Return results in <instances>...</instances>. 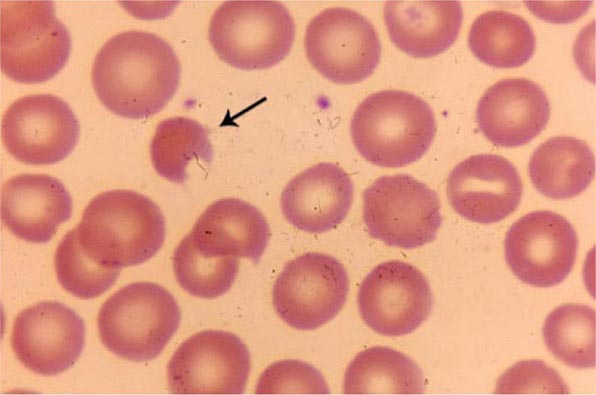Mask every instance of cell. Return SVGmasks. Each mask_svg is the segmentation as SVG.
Listing matches in <instances>:
<instances>
[{
  "label": "cell",
  "instance_id": "cell-1",
  "mask_svg": "<svg viewBox=\"0 0 596 395\" xmlns=\"http://www.w3.org/2000/svg\"><path fill=\"white\" fill-rule=\"evenodd\" d=\"M180 76V62L170 44L140 30L111 37L97 53L91 71L100 102L127 119H146L160 112L177 92Z\"/></svg>",
  "mask_w": 596,
  "mask_h": 395
},
{
  "label": "cell",
  "instance_id": "cell-7",
  "mask_svg": "<svg viewBox=\"0 0 596 395\" xmlns=\"http://www.w3.org/2000/svg\"><path fill=\"white\" fill-rule=\"evenodd\" d=\"M363 221L369 235L388 246L418 248L437 236L439 196L408 174L381 176L363 192Z\"/></svg>",
  "mask_w": 596,
  "mask_h": 395
},
{
  "label": "cell",
  "instance_id": "cell-12",
  "mask_svg": "<svg viewBox=\"0 0 596 395\" xmlns=\"http://www.w3.org/2000/svg\"><path fill=\"white\" fill-rule=\"evenodd\" d=\"M357 304L367 326L385 336L415 331L429 317L433 297L426 277L415 266L391 260L375 266L363 279Z\"/></svg>",
  "mask_w": 596,
  "mask_h": 395
},
{
  "label": "cell",
  "instance_id": "cell-11",
  "mask_svg": "<svg viewBox=\"0 0 596 395\" xmlns=\"http://www.w3.org/2000/svg\"><path fill=\"white\" fill-rule=\"evenodd\" d=\"M79 123L67 102L52 94H32L14 101L1 122L7 152L28 165H51L75 148Z\"/></svg>",
  "mask_w": 596,
  "mask_h": 395
},
{
  "label": "cell",
  "instance_id": "cell-21",
  "mask_svg": "<svg viewBox=\"0 0 596 395\" xmlns=\"http://www.w3.org/2000/svg\"><path fill=\"white\" fill-rule=\"evenodd\" d=\"M533 186L552 199H570L581 194L595 175L594 155L583 140L556 136L542 143L529 160Z\"/></svg>",
  "mask_w": 596,
  "mask_h": 395
},
{
  "label": "cell",
  "instance_id": "cell-9",
  "mask_svg": "<svg viewBox=\"0 0 596 395\" xmlns=\"http://www.w3.org/2000/svg\"><path fill=\"white\" fill-rule=\"evenodd\" d=\"M348 291L346 269L336 258L308 252L283 267L272 289L273 307L290 327L314 330L338 315Z\"/></svg>",
  "mask_w": 596,
  "mask_h": 395
},
{
  "label": "cell",
  "instance_id": "cell-27",
  "mask_svg": "<svg viewBox=\"0 0 596 395\" xmlns=\"http://www.w3.org/2000/svg\"><path fill=\"white\" fill-rule=\"evenodd\" d=\"M60 285L80 299H93L105 293L117 280L119 269L101 266L81 249L76 231L63 236L54 256Z\"/></svg>",
  "mask_w": 596,
  "mask_h": 395
},
{
  "label": "cell",
  "instance_id": "cell-3",
  "mask_svg": "<svg viewBox=\"0 0 596 395\" xmlns=\"http://www.w3.org/2000/svg\"><path fill=\"white\" fill-rule=\"evenodd\" d=\"M350 133L366 161L397 168L419 160L428 151L436 122L429 104L419 96L403 90H381L358 105Z\"/></svg>",
  "mask_w": 596,
  "mask_h": 395
},
{
  "label": "cell",
  "instance_id": "cell-5",
  "mask_svg": "<svg viewBox=\"0 0 596 395\" xmlns=\"http://www.w3.org/2000/svg\"><path fill=\"white\" fill-rule=\"evenodd\" d=\"M208 37L223 62L241 70H264L290 53L295 22L278 1H224L211 17Z\"/></svg>",
  "mask_w": 596,
  "mask_h": 395
},
{
  "label": "cell",
  "instance_id": "cell-22",
  "mask_svg": "<svg viewBox=\"0 0 596 395\" xmlns=\"http://www.w3.org/2000/svg\"><path fill=\"white\" fill-rule=\"evenodd\" d=\"M424 376L408 356L386 346L359 352L348 365L344 394H422Z\"/></svg>",
  "mask_w": 596,
  "mask_h": 395
},
{
  "label": "cell",
  "instance_id": "cell-14",
  "mask_svg": "<svg viewBox=\"0 0 596 395\" xmlns=\"http://www.w3.org/2000/svg\"><path fill=\"white\" fill-rule=\"evenodd\" d=\"M85 325L70 307L43 301L15 318L11 345L18 360L32 372L58 375L72 367L82 353Z\"/></svg>",
  "mask_w": 596,
  "mask_h": 395
},
{
  "label": "cell",
  "instance_id": "cell-10",
  "mask_svg": "<svg viewBox=\"0 0 596 395\" xmlns=\"http://www.w3.org/2000/svg\"><path fill=\"white\" fill-rule=\"evenodd\" d=\"M251 369L250 353L235 334L204 330L176 349L167 365L172 394H242Z\"/></svg>",
  "mask_w": 596,
  "mask_h": 395
},
{
  "label": "cell",
  "instance_id": "cell-30",
  "mask_svg": "<svg viewBox=\"0 0 596 395\" xmlns=\"http://www.w3.org/2000/svg\"><path fill=\"white\" fill-rule=\"evenodd\" d=\"M536 16L555 23H569L587 10L591 2H525Z\"/></svg>",
  "mask_w": 596,
  "mask_h": 395
},
{
  "label": "cell",
  "instance_id": "cell-6",
  "mask_svg": "<svg viewBox=\"0 0 596 395\" xmlns=\"http://www.w3.org/2000/svg\"><path fill=\"white\" fill-rule=\"evenodd\" d=\"M70 52L69 31L52 1L1 2V70L8 78L46 82L62 70Z\"/></svg>",
  "mask_w": 596,
  "mask_h": 395
},
{
  "label": "cell",
  "instance_id": "cell-24",
  "mask_svg": "<svg viewBox=\"0 0 596 395\" xmlns=\"http://www.w3.org/2000/svg\"><path fill=\"white\" fill-rule=\"evenodd\" d=\"M213 148L206 128L191 118L171 117L161 121L150 143L153 168L164 179L182 184L192 161L211 163Z\"/></svg>",
  "mask_w": 596,
  "mask_h": 395
},
{
  "label": "cell",
  "instance_id": "cell-8",
  "mask_svg": "<svg viewBox=\"0 0 596 395\" xmlns=\"http://www.w3.org/2000/svg\"><path fill=\"white\" fill-rule=\"evenodd\" d=\"M304 45L312 67L327 80L342 85L368 78L381 57V42L372 23L344 7L317 14L306 28Z\"/></svg>",
  "mask_w": 596,
  "mask_h": 395
},
{
  "label": "cell",
  "instance_id": "cell-20",
  "mask_svg": "<svg viewBox=\"0 0 596 395\" xmlns=\"http://www.w3.org/2000/svg\"><path fill=\"white\" fill-rule=\"evenodd\" d=\"M384 21L394 45L415 58L441 54L456 41L463 21L459 1L391 0Z\"/></svg>",
  "mask_w": 596,
  "mask_h": 395
},
{
  "label": "cell",
  "instance_id": "cell-2",
  "mask_svg": "<svg viewBox=\"0 0 596 395\" xmlns=\"http://www.w3.org/2000/svg\"><path fill=\"white\" fill-rule=\"evenodd\" d=\"M74 229L90 259L120 270L152 258L163 245L166 226L161 209L150 198L116 189L95 196Z\"/></svg>",
  "mask_w": 596,
  "mask_h": 395
},
{
  "label": "cell",
  "instance_id": "cell-18",
  "mask_svg": "<svg viewBox=\"0 0 596 395\" xmlns=\"http://www.w3.org/2000/svg\"><path fill=\"white\" fill-rule=\"evenodd\" d=\"M72 209L66 187L47 174H19L2 189L3 224L13 235L31 243L49 242L60 225L70 219Z\"/></svg>",
  "mask_w": 596,
  "mask_h": 395
},
{
  "label": "cell",
  "instance_id": "cell-28",
  "mask_svg": "<svg viewBox=\"0 0 596 395\" xmlns=\"http://www.w3.org/2000/svg\"><path fill=\"white\" fill-rule=\"evenodd\" d=\"M256 394H329L322 374L299 360H281L271 364L258 379Z\"/></svg>",
  "mask_w": 596,
  "mask_h": 395
},
{
  "label": "cell",
  "instance_id": "cell-16",
  "mask_svg": "<svg viewBox=\"0 0 596 395\" xmlns=\"http://www.w3.org/2000/svg\"><path fill=\"white\" fill-rule=\"evenodd\" d=\"M550 118L543 89L527 78H505L486 90L476 109L482 134L501 147H518L533 140Z\"/></svg>",
  "mask_w": 596,
  "mask_h": 395
},
{
  "label": "cell",
  "instance_id": "cell-29",
  "mask_svg": "<svg viewBox=\"0 0 596 395\" xmlns=\"http://www.w3.org/2000/svg\"><path fill=\"white\" fill-rule=\"evenodd\" d=\"M498 394H567L559 374L539 360L521 361L509 368L497 382Z\"/></svg>",
  "mask_w": 596,
  "mask_h": 395
},
{
  "label": "cell",
  "instance_id": "cell-4",
  "mask_svg": "<svg viewBox=\"0 0 596 395\" xmlns=\"http://www.w3.org/2000/svg\"><path fill=\"white\" fill-rule=\"evenodd\" d=\"M181 312L173 295L153 282H134L101 306L98 335L116 356L134 361L158 357L179 328Z\"/></svg>",
  "mask_w": 596,
  "mask_h": 395
},
{
  "label": "cell",
  "instance_id": "cell-25",
  "mask_svg": "<svg viewBox=\"0 0 596 395\" xmlns=\"http://www.w3.org/2000/svg\"><path fill=\"white\" fill-rule=\"evenodd\" d=\"M548 350L565 365L595 367V310L575 303L561 305L548 314L543 326Z\"/></svg>",
  "mask_w": 596,
  "mask_h": 395
},
{
  "label": "cell",
  "instance_id": "cell-23",
  "mask_svg": "<svg viewBox=\"0 0 596 395\" xmlns=\"http://www.w3.org/2000/svg\"><path fill=\"white\" fill-rule=\"evenodd\" d=\"M468 45L481 62L496 68H515L532 57L536 38L529 22L504 10L480 14L472 23Z\"/></svg>",
  "mask_w": 596,
  "mask_h": 395
},
{
  "label": "cell",
  "instance_id": "cell-13",
  "mask_svg": "<svg viewBox=\"0 0 596 395\" xmlns=\"http://www.w3.org/2000/svg\"><path fill=\"white\" fill-rule=\"evenodd\" d=\"M577 248V234L570 222L555 212L539 210L511 225L505 238V259L522 282L552 287L571 272Z\"/></svg>",
  "mask_w": 596,
  "mask_h": 395
},
{
  "label": "cell",
  "instance_id": "cell-15",
  "mask_svg": "<svg viewBox=\"0 0 596 395\" xmlns=\"http://www.w3.org/2000/svg\"><path fill=\"white\" fill-rule=\"evenodd\" d=\"M523 186L516 167L495 154H477L458 163L447 178V197L463 218L496 223L519 206Z\"/></svg>",
  "mask_w": 596,
  "mask_h": 395
},
{
  "label": "cell",
  "instance_id": "cell-19",
  "mask_svg": "<svg viewBox=\"0 0 596 395\" xmlns=\"http://www.w3.org/2000/svg\"><path fill=\"white\" fill-rule=\"evenodd\" d=\"M188 237L207 256L242 257L258 263L266 250L270 228L252 204L222 198L203 211Z\"/></svg>",
  "mask_w": 596,
  "mask_h": 395
},
{
  "label": "cell",
  "instance_id": "cell-26",
  "mask_svg": "<svg viewBox=\"0 0 596 395\" xmlns=\"http://www.w3.org/2000/svg\"><path fill=\"white\" fill-rule=\"evenodd\" d=\"M173 270L183 290L199 298L215 299L231 288L239 260L234 256H207L186 235L174 250Z\"/></svg>",
  "mask_w": 596,
  "mask_h": 395
},
{
  "label": "cell",
  "instance_id": "cell-17",
  "mask_svg": "<svg viewBox=\"0 0 596 395\" xmlns=\"http://www.w3.org/2000/svg\"><path fill=\"white\" fill-rule=\"evenodd\" d=\"M354 196L351 177L339 166L323 162L292 178L282 191L285 219L298 230L324 233L347 216Z\"/></svg>",
  "mask_w": 596,
  "mask_h": 395
}]
</instances>
